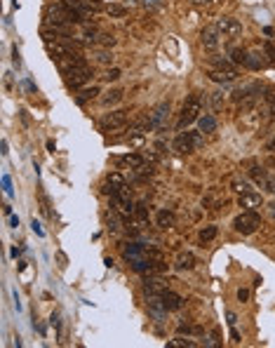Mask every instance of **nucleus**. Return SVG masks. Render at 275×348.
Listing matches in <instances>:
<instances>
[{
  "instance_id": "f257e3e1",
  "label": "nucleus",
  "mask_w": 275,
  "mask_h": 348,
  "mask_svg": "<svg viewBox=\"0 0 275 348\" xmlns=\"http://www.w3.org/2000/svg\"><path fill=\"white\" fill-rule=\"evenodd\" d=\"M259 226H261V217L257 214V209H244L240 217L233 219V228L242 235H252Z\"/></svg>"
},
{
  "instance_id": "f03ea898",
  "label": "nucleus",
  "mask_w": 275,
  "mask_h": 348,
  "mask_svg": "<svg viewBox=\"0 0 275 348\" xmlns=\"http://www.w3.org/2000/svg\"><path fill=\"white\" fill-rule=\"evenodd\" d=\"M200 146H202L200 132H181V135L174 139V144H172V148L177 153H181V155H188V153L198 151Z\"/></svg>"
},
{
  "instance_id": "7ed1b4c3",
  "label": "nucleus",
  "mask_w": 275,
  "mask_h": 348,
  "mask_svg": "<svg viewBox=\"0 0 275 348\" xmlns=\"http://www.w3.org/2000/svg\"><path fill=\"white\" fill-rule=\"evenodd\" d=\"M200 111H202V99L198 97V94H190V97L183 101L179 127H186V125H190L193 120H198V118H200Z\"/></svg>"
},
{
  "instance_id": "20e7f679",
  "label": "nucleus",
  "mask_w": 275,
  "mask_h": 348,
  "mask_svg": "<svg viewBox=\"0 0 275 348\" xmlns=\"http://www.w3.org/2000/svg\"><path fill=\"white\" fill-rule=\"evenodd\" d=\"M45 21L49 26H66L73 19H71V12L64 7V3H54V5H47V10H45Z\"/></svg>"
},
{
  "instance_id": "39448f33",
  "label": "nucleus",
  "mask_w": 275,
  "mask_h": 348,
  "mask_svg": "<svg viewBox=\"0 0 275 348\" xmlns=\"http://www.w3.org/2000/svg\"><path fill=\"white\" fill-rule=\"evenodd\" d=\"M231 61H233V64H240V66L252 68V71H259V68L263 66V59H261V57L250 55V52H244V49H238V47H233V49H231Z\"/></svg>"
},
{
  "instance_id": "423d86ee",
  "label": "nucleus",
  "mask_w": 275,
  "mask_h": 348,
  "mask_svg": "<svg viewBox=\"0 0 275 348\" xmlns=\"http://www.w3.org/2000/svg\"><path fill=\"white\" fill-rule=\"evenodd\" d=\"M127 122V111H113V113H106L101 120H99V127L104 132H116V129H122Z\"/></svg>"
},
{
  "instance_id": "0eeeda50",
  "label": "nucleus",
  "mask_w": 275,
  "mask_h": 348,
  "mask_svg": "<svg viewBox=\"0 0 275 348\" xmlns=\"http://www.w3.org/2000/svg\"><path fill=\"white\" fill-rule=\"evenodd\" d=\"M66 85L73 87V90H78V87H82L87 83V80L92 78V68L87 66H78V68H71V71H66Z\"/></svg>"
},
{
  "instance_id": "6e6552de",
  "label": "nucleus",
  "mask_w": 275,
  "mask_h": 348,
  "mask_svg": "<svg viewBox=\"0 0 275 348\" xmlns=\"http://www.w3.org/2000/svg\"><path fill=\"white\" fill-rule=\"evenodd\" d=\"M167 120H170V104L167 101H162V104H158L155 109L148 113V122H151V129H162L167 125Z\"/></svg>"
},
{
  "instance_id": "1a4fd4ad",
  "label": "nucleus",
  "mask_w": 275,
  "mask_h": 348,
  "mask_svg": "<svg viewBox=\"0 0 275 348\" xmlns=\"http://www.w3.org/2000/svg\"><path fill=\"white\" fill-rule=\"evenodd\" d=\"M216 29H219V33L224 38H235V36H240L242 33V24H240L238 19H233V17H221V19H216Z\"/></svg>"
},
{
  "instance_id": "9d476101",
  "label": "nucleus",
  "mask_w": 275,
  "mask_h": 348,
  "mask_svg": "<svg viewBox=\"0 0 275 348\" xmlns=\"http://www.w3.org/2000/svg\"><path fill=\"white\" fill-rule=\"evenodd\" d=\"M219 29L216 26H205L202 29V33H200V43H202V47L207 49V52H214V49L219 47Z\"/></svg>"
},
{
  "instance_id": "9b49d317",
  "label": "nucleus",
  "mask_w": 275,
  "mask_h": 348,
  "mask_svg": "<svg viewBox=\"0 0 275 348\" xmlns=\"http://www.w3.org/2000/svg\"><path fill=\"white\" fill-rule=\"evenodd\" d=\"M59 68L66 73V71H71V68H78V66H85V59L80 57V52H68V55H64V57H59Z\"/></svg>"
},
{
  "instance_id": "f8f14e48",
  "label": "nucleus",
  "mask_w": 275,
  "mask_h": 348,
  "mask_svg": "<svg viewBox=\"0 0 275 348\" xmlns=\"http://www.w3.org/2000/svg\"><path fill=\"white\" fill-rule=\"evenodd\" d=\"M122 257L127 259V261L144 259V257H148V247H144V245H139V243H127L122 247Z\"/></svg>"
},
{
  "instance_id": "ddd939ff",
  "label": "nucleus",
  "mask_w": 275,
  "mask_h": 348,
  "mask_svg": "<svg viewBox=\"0 0 275 348\" xmlns=\"http://www.w3.org/2000/svg\"><path fill=\"white\" fill-rule=\"evenodd\" d=\"M207 75H209V80L221 83V85H228V83H233V80L238 78V73H235V71H226V68H212Z\"/></svg>"
},
{
  "instance_id": "4468645a",
  "label": "nucleus",
  "mask_w": 275,
  "mask_h": 348,
  "mask_svg": "<svg viewBox=\"0 0 275 348\" xmlns=\"http://www.w3.org/2000/svg\"><path fill=\"white\" fill-rule=\"evenodd\" d=\"M174 269L177 271H193L196 269V257L190 252H179L174 259Z\"/></svg>"
},
{
  "instance_id": "2eb2a0df",
  "label": "nucleus",
  "mask_w": 275,
  "mask_h": 348,
  "mask_svg": "<svg viewBox=\"0 0 275 348\" xmlns=\"http://www.w3.org/2000/svg\"><path fill=\"white\" fill-rule=\"evenodd\" d=\"M238 205L242 209H257V207H261V196H259V193H254V191L242 193V196L238 198Z\"/></svg>"
},
{
  "instance_id": "dca6fc26",
  "label": "nucleus",
  "mask_w": 275,
  "mask_h": 348,
  "mask_svg": "<svg viewBox=\"0 0 275 348\" xmlns=\"http://www.w3.org/2000/svg\"><path fill=\"white\" fill-rule=\"evenodd\" d=\"M155 224H158V228H174L177 226V214L170 212V209H160L158 217H155Z\"/></svg>"
},
{
  "instance_id": "f3484780",
  "label": "nucleus",
  "mask_w": 275,
  "mask_h": 348,
  "mask_svg": "<svg viewBox=\"0 0 275 348\" xmlns=\"http://www.w3.org/2000/svg\"><path fill=\"white\" fill-rule=\"evenodd\" d=\"M162 304H165L167 311H179V308L183 306V299L179 297L177 292H172V289H165V292H162Z\"/></svg>"
},
{
  "instance_id": "a211bd4d",
  "label": "nucleus",
  "mask_w": 275,
  "mask_h": 348,
  "mask_svg": "<svg viewBox=\"0 0 275 348\" xmlns=\"http://www.w3.org/2000/svg\"><path fill=\"white\" fill-rule=\"evenodd\" d=\"M250 177L254 179L259 186H263V183H266V179H268V172L263 170L259 163H254V160H252V163H250Z\"/></svg>"
},
{
  "instance_id": "6ab92c4d",
  "label": "nucleus",
  "mask_w": 275,
  "mask_h": 348,
  "mask_svg": "<svg viewBox=\"0 0 275 348\" xmlns=\"http://www.w3.org/2000/svg\"><path fill=\"white\" fill-rule=\"evenodd\" d=\"M120 163H122V165H127L129 170H136V167H141L146 160L141 158L139 153H127V155H122V158H120Z\"/></svg>"
},
{
  "instance_id": "aec40b11",
  "label": "nucleus",
  "mask_w": 275,
  "mask_h": 348,
  "mask_svg": "<svg viewBox=\"0 0 275 348\" xmlns=\"http://www.w3.org/2000/svg\"><path fill=\"white\" fill-rule=\"evenodd\" d=\"M198 125H200V132L209 135V132H214V129H216V118H214V116H200V118H198Z\"/></svg>"
},
{
  "instance_id": "412c9836",
  "label": "nucleus",
  "mask_w": 275,
  "mask_h": 348,
  "mask_svg": "<svg viewBox=\"0 0 275 348\" xmlns=\"http://www.w3.org/2000/svg\"><path fill=\"white\" fill-rule=\"evenodd\" d=\"M106 14H108V17H116V19H122L127 14V7L118 5V3H111V5H106Z\"/></svg>"
},
{
  "instance_id": "4be33fe9",
  "label": "nucleus",
  "mask_w": 275,
  "mask_h": 348,
  "mask_svg": "<svg viewBox=\"0 0 275 348\" xmlns=\"http://www.w3.org/2000/svg\"><path fill=\"white\" fill-rule=\"evenodd\" d=\"M167 346H170V348H193V346H196V341H190L188 336L183 339V336L179 334V339H170V341H167Z\"/></svg>"
},
{
  "instance_id": "5701e85b",
  "label": "nucleus",
  "mask_w": 275,
  "mask_h": 348,
  "mask_svg": "<svg viewBox=\"0 0 275 348\" xmlns=\"http://www.w3.org/2000/svg\"><path fill=\"white\" fill-rule=\"evenodd\" d=\"M120 217H122V214L118 212V209H113V212H108V217H106V219H108V231H111V233L120 231Z\"/></svg>"
},
{
  "instance_id": "b1692460",
  "label": "nucleus",
  "mask_w": 275,
  "mask_h": 348,
  "mask_svg": "<svg viewBox=\"0 0 275 348\" xmlns=\"http://www.w3.org/2000/svg\"><path fill=\"white\" fill-rule=\"evenodd\" d=\"M97 94H99V87H85V90H80V94H78V104H85V101L94 99Z\"/></svg>"
},
{
  "instance_id": "393cba45",
  "label": "nucleus",
  "mask_w": 275,
  "mask_h": 348,
  "mask_svg": "<svg viewBox=\"0 0 275 348\" xmlns=\"http://www.w3.org/2000/svg\"><path fill=\"white\" fill-rule=\"evenodd\" d=\"M216 233H219V228L216 226H205L200 231V243H212V240L216 238Z\"/></svg>"
},
{
  "instance_id": "a878e982",
  "label": "nucleus",
  "mask_w": 275,
  "mask_h": 348,
  "mask_svg": "<svg viewBox=\"0 0 275 348\" xmlns=\"http://www.w3.org/2000/svg\"><path fill=\"white\" fill-rule=\"evenodd\" d=\"M177 332L181 336H202V330L200 327H190V325H179Z\"/></svg>"
},
{
  "instance_id": "bb28decb",
  "label": "nucleus",
  "mask_w": 275,
  "mask_h": 348,
  "mask_svg": "<svg viewBox=\"0 0 275 348\" xmlns=\"http://www.w3.org/2000/svg\"><path fill=\"white\" fill-rule=\"evenodd\" d=\"M106 181H108L116 191L122 189V186H127V181H125V179H122V174H118V172H111L108 177H106Z\"/></svg>"
},
{
  "instance_id": "cd10ccee",
  "label": "nucleus",
  "mask_w": 275,
  "mask_h": 348,
  "mask_svg": "<svg viewBox=\"0 0 275 348\" xmlns=\"http://www.w3.org/2000/svg\"><path fill=\"white\" fill-rule=\"evenodd\" d=\"M120 99H122V90H108L106 92V97H104V104L113 106V104H118Z\"/></svg>"
},
{
  "instance_id": "c85d7f7f",
  "label": "nucleus",
  "mask_w": 275,
  "mask_h": 348,
  "mask_svg": "<svg viewBox=\"0 0 275 348\" xmlns=\"http://www.w3.org/2000/svg\"><path fill=\"white\" fill-rule=\"evenodd\" d=\"M134 219L139 221L141 226H144V224H148V207H146V205H136V207H134Z\"/></svg>"
},
{
  "instance_id": "c756f323",
  "label": "nucleus",
  "mask_w": 275,
  "mask_h": 348,
  "mask_svg": "<svg viewBox=\"0 0 275 348\" xmlns=\"http://www.w3.org/2000/svg\"><path fill=\"white\" fill-rule=\"evenodd\" d=\"M231 189L235 191V193H240V196H242V193H250L252 186H250V181H244V179H235Z\"/></svg>"
},
{
  "instance_id": "7c9ffc66",
  "label": "nucleus",
  "mask_w": 275,
  "mask_h": 348,
  "mask_svg": "<svg viewBox=\"0 0 275 348\" xmlns=\"http://www.w3.org/2000/svg\"><path fill=\"white\" fill-rule=\"evenodd\" d=\"M97 45H101V47H113V45H116V36H111V33H99Z\"/></svg>"
},
{
  "instance_id": "2f4dec72",
  "label": "nucleus",
  "mask_w": 275,
  "mask_h": 348,
  "mask_svg": "<svg viewBox=\"0 0 275 348\" xmlns=\"http://www.w3.org/2000/svg\"><path fill=\"white\" fill-rule=\"evenodd\" d=\"M212 61H214V66H216V68H226V71H235V68H233V61H231V59H226V57H212Z\"/></svg>"
},
{
  "instance_id": "473e14b6",
  "label": "nucleus",
  "mask_w": 275,
  "mask_h": 348,
  "mask_svg": "<svg viewBox=\"0 0 275 348\" xmlns=\"http://www.w3.org/2000/svg\"><path fill=\"white\" fill-rule=\"evenodd\" d=\"M266 111L270 116H275V90H268V94H266Z\"/></svg>"
},
{
  "instance_id": "72a5a7b5",
  "label": "nucleus",
  "mask_w": 275,
  "mask_h": 348,
  "mask_svg": "<svg viewBox=\"0 0 275 348\" xmlns=\"http://www.w3.org/2000/svg\"><path fill=\"white\" fill-rule=\"evenodd\" d=\"M141 5L146 7V10H153V12L162 10V3H160V0H141Z\"/></svg>"
},
{
  "instance_id": "f704fd0d",
  "label": "nucleus",
  "mask_w": 275,
  "mask_h": 348,
  "mask_svg": "<svg viewBox=\"0 0 275 348\" xmlns=\"http://www.w3.org/2000/svg\"><path fill=\"white\" fill-rule=\"evenodd\" d=\"M113 59H116V57H113V52H99V55H97V61H101V64H111Z\"/></svg>"
},
{
  "instance_id": "c9c22d12",
  "label": "nucleus",
  "mask_w": 275,
  "mask_h": 348,
  "mask_svg": "<svg viewBox=\"0 0 275 348\" xmlns=\"http://www.w3.org/2000/svg\"><path fill=\"white\" fill-rule=\"evenodd\" d=\"M120 78V68H111V71H106V75H104V80H118Z\"/></svg>"
},
{
  "instance_id": "e433bc0d",
  "label": "nucleus",
  "mask_w": 275,
  "mask_h": 348,
  "mask_svg": "<svg viewBox=\"0 0 275 348\" xmlns=\"http://www.w3.org/2000/svg\"><path fill=\"white\" fill-rule=\"evenodd\" d=\"M238 301H240V304L250 301V289H247V287H240L238 289Z\"/></svg>"
},
{
  "instance_id": "4c0bfd02",
  "label": "nucleus",
  "mask_w": 275,
  "mask_h": 348,
  "mask_svg": "<svg viewBox=\"0 0 275 348\" xmlns=\"http://www.w3.org/2000/svg\"><path fill=\"white\" fill-rule=\"evenodd\" d=\"M87 5V10H101V0H82Z\"/></svg>"
},
{
  "instance_id": "58836bf2",
  "label": "nucleus",
  "mask_w": 275,
  "mask_h": 348,
  "mask_svg": "<svg viewBox=\"0 0 275 348\" xmlns=\"http://www.w3.org/2000/svg\"><path fill=\"white\" fill-rule=\"evenodd\" d=\"M3 186H5V193H7V196H12V181H10V177H7V174L3 177Z\"/></svg>"
},
{
  "instance_id": "ea45409f",
  "label": "nucleus",
  "mask_w": 275,
  "mask_h": 348,
  "mask_svg": "<svg viewBox=\"0 0 275 348\" xmlns=\"http://www.w3.org/2000/svg\"><path fill=\"white\" fill-rule=\"evenodd\" d=\"M205 346H219V334H216V332H214V334L209 336L207 341H205Z\"/></svg>"
},
{
  "instance_id": "a19ab883",
  "label": "nucleus",
  "mask_w": 275,
  "mask_h": 348,
  "mask_svg": "<svg viewBox=\"0 0 275 348\" xmlns=\"http://www.w3.org/2000/svg\"><path fill=\"white\" fill-rule=\"evenodd\" d=\"M263 49H266V55H268V57H273V59H275V47H273V45H266V47H263Z\"/></svg>"
},
{
  "instance_id": "79ce46f5",
  "label": "nucleus",
  "mask_w": 275,
  "mask_h": 348,
  "mask_svg": "<svg viewBox=\"0 0 275 348\" xmlns=\"http://www.w3.org/2000/svg\"><path fill=\"white\" fill-rule=\"evenodd\" d=\"M235 323H238V318H235V313H228V325H231V327H235Z\"/></svg>"
},
{
  "instance_id": "37998d69",
  "label": "nucleus",
  "mask_w": 275,
  "mask_h": 348,
  "mask_svg": "<svg viewBox=\"0 0 275 348\" xmlns=\"http://www.w3.org/2000/svg\"><path fill=\"white\" fill-rule=\"evenodd\" d=\"M266 148H268L270 153H275V137H273V139H268V144H266Z\"/></svg>"
},
{
  "instance_id": "c03bdc74",
  "label": "nucleus",
  "mask_w": 275,
  "mask_h": 348,
  "mask_svg": "<svg viewBox=\"0 0 275 348\" xmlns=\"http://www.w3.org/2000/svg\"><path fill=\"white\" fill-rule=\"evenodd\" d=\"M231 336H233V341H240V334L235 330H231Z\"/></svg>"
},
{
  "instance_id": "a18cd8bd",
  "label": "nucleus",
  "mask_w": 275,
  "mask_h": 348,
  "mask_svg": "<svg viewBox=\"0 0 275 348\" xmlns=\"http://www.w3.org/2000/svg\"><path fill=\"white\" fill-rule=\"evenodd\" d=\"M193 3H198V5H205V3H209V0H193Z\"/></svg>"
},
{
  "instance_id": "49530a36",
  "label": "nucleus",
  "mask_w": 275,
  "mask_h": 348,
  "mask_svg": "<svg viewBox=\"0 0 275 348\" xmlns=\"http://www.w3.org/2000/svg\"><path fill=\"white\" fill-rule=\"evenodd\" d=\"M270 212H273V217H275V202H273V205H270Z\"/></svg>"
},
{
  "instance_id": "de8ad7c7",
  "label": "nucleus",
  "mask_w": 275,
  "mask_h": 348,
  "mask_svg": "<svg viewBox=\"0 0 275 348\" xmlns=\"http://www.w3.org/2000/svg\"><path fill=\"white\" fill-rule=\"evenodd\" d=\"M125 3H129V5H134V3H136V0H125Z\"/></svg>"
}]
</instances>
